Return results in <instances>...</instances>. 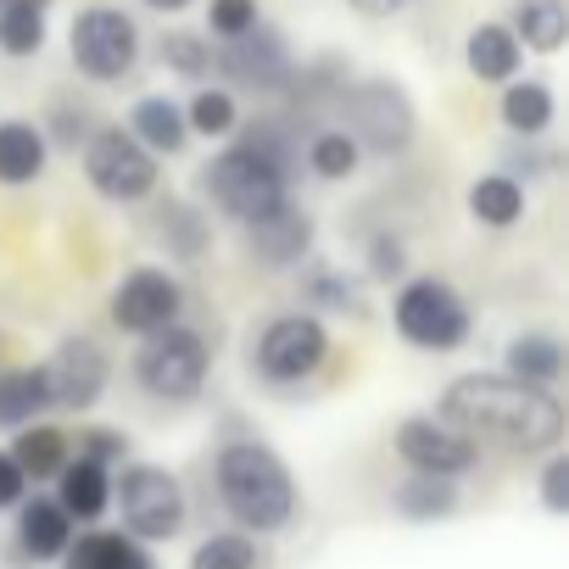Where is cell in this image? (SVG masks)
Masks as SVG:
<instances>
[{
	"label": "cell",
	"instance_id": "6da1fadb",
	"mask_svg": "<svg viewBox=\"0 0 569 569\" xmlns=\"http://www.w3.org/2000/svg\"><path fill=\"white\" fill-rule=\"evenodd\" d=\"M436 413L475 441H497L508 452H552L563 441V402L547 386H525L513 375H458Z\"/></svg>",
	"mask_w": 569,
	"mask_h": 569
},
{
	"label": "cell",
	"instance_id": "7a4b0ae2",
	"mask_svg": "<svg viewBox=\"0 0 569 569\" xmlns=\"http://www.w3.org/2000/svg\"><path fill=\"white\" fill-rule=\"evenodd\" d=\"M212 486H218V502L223 513L246 530V536H273L297 519L302 497H297V480L284 469V458L273 447H262L257 436L246 441H223L218 458H212Z\"/></svg>",
	"mask_w": 569,
	"mask_h": 569
},
{
	"label": "cell",
	"instance_id": "3957f363",
	"mask_svg": "<svg viewBox=\"0 0 569 569\" xmlns=\"http://www.w3.org/2000/svg\"><path fill=\"white\" fill-rule=\"evenodd\" d=\"M196 184H201L207 207H212V212H223V218L240 229V223H251V218L273 212L279 201H291V184H297V179L284 173L268 151H257L251 140L229 134V146H223L218 157H207V162H201Z\"/></svg>",
	"mask_w": 569,
	"mask_h": 569
},
{
	"label": "cell",
	"instance_id": "277c9868",
	"mask_svg": "<svg viewBox=\"0 0 569 569\" xmlns=\"http://www.w3.org/2000/svg\"><path fill=\"white\" fill-rule=\"evenodd\" d=\"M391 325L408 347L419 352H458L475 330V313L463 302V291L441 273H413L397 284L391 297Z\"/></svg>",
	"mask_w": 569,
	"mask_h": 569
},
{
	"label": "cell",
	"instance_id": "5b68a950",
	"mask_svg": "<svg viewBox=\"0 0 569 569\" xmlns=\"http://www.w3.org/2000/svg\"><path fill=\"white\" fill-rule=\"evenodd\" d=\"M336 112H341V129L369 157H386L391 162V157H402L419 140V112L402 96V84H391V79H358V84H347L341 101H336Z\"/></svg>",
	"mask_w": 569,
	"mask_h": 569
},
{
	"label": "cell",
	"instance_id": "8992f818",
	"mask_svg": "<svg viewBox=\"0 0 569 569\" xmlns=\"http://www.w3.org/2000/svg\"><path fill=\"white\" fill-rule=\"evenodd\" d=\"M207 369H212V352H207V336L190 330L184 319L140 336V352H134V380L146 397L157 402H196L201 386H207Z\"/></svg>",
	"mask_w": 569,
	"mask_h": 569
},
{
	"label": "cell",
	"instance_id": "52a82bcc",
	"mask_svg": "<svg viewBox=\"0 0 569 569\" xmlns=\"http://www.w3.org/2000/svg\"><path fill=\"white\" fill-rule=\"evenodd\" d=\"M140 51H146V34L140 23L112 7V0H96V7H84L68 29V57L73 68L90 79V84H123L134 68H140Z\"/></svg>",
	"mask_w": 569,
	"mask_h": 569
},
{
	"label": "cell",
	"instance_id": "ba28073f",
	"mask_svg": "<svg viewBox=\"0 0 569 569\" xmlns=\"http://www.w3.org/2000/svg\"><path fill=\"white\" fill-rule=\"evenodd\" d=\"M84 179H90V190L101 201L134 207V201L157 196L162 157H151L123 123H96V134L84 140Z\"/></svg>",
	"mask_w": 569,
	"mask_h": 569
},
{
	"label": "cell",
	"instance_id": "9c48e42d",
	"mask_svg": "<svg viewBox=\"0 0 569 569\" xmlns=\"http://www.w3.org/2000/svg\"><path fill=\"white\" fill-rule=\"evenodd\" d=\"M330 363V330L319 313H279L251 341V375L262 386H302Z\"/></svg>",
	"mask_w": 569,
	"mask_h": 569
},
{
	"label": "cell",
	"instance_id": "30bf717a",
	"mask_svg": "<svg viewBox=\"0 0 569 569\" xmlns=\"http://www.w3.org/2000/svg\"><path fill=\"white\" fill-rule=\"evenodd\" d=\"M112 502H118L123 530L134 541H173L184 530V519H190V502H184L179 475H168L157 463H129L112 480Z\"/></svg>",
	"mask_w": 569,
	"mask_h": 569
},
{
	"label": "cell",
	"instance_id": "8fae6325",
	"mask_svg": "<svg viewBox=\"0 0 569 569\" xmlns=\"http://www.w3.org/2000/svg\"><path fill=\"white\" fill-rule=\"evenodd\" d=\"M212 73L234 90H251V96H279L291 90V73H297V57L284 46L279 29L268 23H251L246 34L234 40H218L212 46Z\"/></svg>",
	"mask_w": 569,
	"mask_h": 569
},
{
	"label": "cell",
	"instance_id": "7c38bea8",
	"mask_svg": "<svg viewBox=\"0 0 569 569\" xmlns=\"http://www.w3.org/2000/svg\"><path fill=\"white\" fill-rule=\"evenodd\" d=\"M107 313H112V325H118L123 336H134V341H140V336H151V330H162V325L184 319V284H179L168 268H157V262L129 268V273L112 284Z\"/></svg>",
	"mask_w": 569,
	"mask_h": 569
},
{
	"label": "cell",
	"instance_id": "4fadbf2b",
	"mask_svg": "<svg viewBox=\"0 0 569 569\" xmlns=\"http://www.w3.org/2000/svg\"><path fill=\"white\" fill-rule=\"evenodd\" d=\"M391 447H397V458H402L408 469H419V475H447V480H458V475H469V469L480 463V441L463 436L458 425H447L441 413H413V419H402L397 436H391Z\"/></svg>",
	"mask_w": 569,
	"mask_h": 569
},
{
	"label": "cell",
	"instance_id": "5bb4252c",
	"mask_svg": "<svg viewBox=\"0 0 569 569\" xmlns=\"http://www.w3.org/2000/svg\"><path fill=\"white\" fill-rule=\"evenodd\" d=\"M46 369V391H51V408H68V413H84L107 397V380H112V363L101 352L96 336H62L51 363Z\"/></svg>",
	"mask_w": 569,
	"mask_h": 569
},
{
	"label": "cell",
	"instance_id": "9a60e30c",
	"mask_svg": "<svg viewBox=\"0 0 569 569\" xmlns=\"http://www.w3.org/2000/svg\"><path fill=\"white\" fill-rule=\"evenodd\" d=\"M240 240H246V257H251L257 268L279 273V268H302V262L313 257L319 229H313V218H308L297 201H279L273 212L240 223Z\"/></svg>",
	"mask_w": 569,
	"mask_h": 569
},
{
	"label": "cell",
	"instance_id": "2e32d148",
	"mask_svg": "<svg viewBox=\"0 0 569 569\" xmlns=\"http://www.w3.org/2000/svg\"><path fill=\"white\" fill-rule=\"evenodd\" d=\"M51 480H57V502H62V513L73 525H96L112 508V469L96 463V458H84V452L68 458Z\"/></svg>",
	"mask_w": 569,
	"mask_h": 569
},
{
	"label": "cell",
	"instance_id": "e0dca14e",
	"mask_svg": "<svg viewBox=\"0 0 569 569\" xmlns=\"http://www.w3.org/2000/svg\"><path fill=\"white\" fill-rule=\"evenodd\" d=\"M46 162H51V140L34 118H0V184L7 190L40 184Z\"/></svg>",
	"mask_w": 569,
	"mask_h": 569
},
{
	"label": "cell",
	"instance_id": "ac0fdd59",
	"mask_svg": "<svg viewBox=\"0 0 569 569\" xmlns=\"http://www.w3.org/2000/svg\"><path fill=\"white\" fill-rule=\"evenodd\" d=\"M68 541H73V519L62 513L57 497H23V502H18V552H23L29 563L62 558Z\"/></svg>",
	"mask_w": 569,
	"mask_h": 569
},
{
	"label": "cell",
	"instance_id": "d6986e66",
	"mask_svg": "<svg viewBox=\"0 0 569 569\" xmlns=\"http://www.w3.org/2000/svg\"><path fill=\"white\" fill-rule=\"evenodd\" d=\"M519 62H525V51H519V40H513L508 23H475V29H469V40H463V68H469V79H480V84H508V79H519Z\"/></svg>",
	"mask_w": 569,
	"mask_h": 569
},
{
	"label": "cell",
	"instance_id": "ffe728a7",
	"mask_svg": "<svg viewBox=\"0 0 569 569\" xmlns=\"http://www.w3.org/2000/svg\"><path fill=\"white\" fill-rule=\"evenodd\" d=\"M151 157H179L190 146V129H184V107L173 96H140L129 107V123H123Z\"/></svg>",
	"mask_w": 569,
	"mask_h": 569
},
{
	"label": "cell",
	"instance_id": "44dd1931",
	"mask_svg": "<svg viewBox=\"0 0 569 569\" xmlns=\"http://www.w3.org/2000/svg\"><path fill=\"white\" fill-rule=\"evenodd\" d=\"M497 112H502V129L513 140H541L552 129V118H558V101H552L547 79H508Z\"/></svg>",
	"mask_w": 569,
	"mask_h": 569
},
{
	"label": "cell",
	"instance_id": "7402d4cb",
	"mask_svg": "<svg viewBox=\"0 0 569 569\" xmlns=\"http://www.w3.org/2000/svg\"><path fill=\"white\" fill-rule=\"evenodd\" d=\"M157 246H162L173 262H201L207 246H212V218H207L196 201L168 196V201L157 207Z\"/></svg>",
	"mask_w": 569,
	"mask_h": 569
},
{
	"label": "cell",
	"instance_id": "603a6c76",
	"mask_svg": "<svg viewBox=\"0 0 569 569\" xmlns=\"http://www.w3.org/2000/svg\"><path fill=\"white\" fill-rule=\"evenodd\" d=\"M502 375L552 391V386L563 380V341H558L552 330H519V336L502 347Z\"/></svg>",
	"mask_w": 569,
	"mask_h": 569
},
{
	"label": "cell",
	"instance_id": "cb8c5ba5",
	"mask_svg": "<svg viewBox=\"0 0 569 569\" xmlns=\"http://www.w3.org/2000/svg\"><path fill=\"white\" fill-rule=\"evenodd\" d=\"M68 569H157L151 552L129 536V530H90L79 541H68Z\"/></svg>",
	"mask_w": 569,
	"mask_h": 569
},
{
	"label": "cell",
	"instance_id": "d4e9b609",
	"mask_svg": "<svg viewBox=\"0 0 569 569\" xmlns=\"http://www.w3.org/2000/svg\"><path fill=\"white\" fill-rule=\"evenodd\" d=\"M513 40L519 51H536V57H558L563 40H569V12L563 0H513Z\"/></svg>",
	"mask_w": 569,
	"mask_h": 569
},
{
	"label": "cell",
	"instance_id": "484cf974",
	"mask_svg": "<svg viewBox=\"0 0 569 569\" xmlns=\"http://www.w3.org/2000/svg\"><path fill=\"white\" fill-rule=\"evenodd\" d=\"M463 201H469V218L480 229H513L525 218V184L513 173H502V168L497 173H480Z\"/></svg>",
	"mask_w": 569,
	"mask_h": 569
},
{
	"label": "cell",
	"instance_id": "4316f807",
	"mask_svg": "<svg viewBox=\"0 0 569 569\" xmlns=\"http://www.w3.org/2000/svg\"><path fill=\"white\" fill-rule=\"evenodd\" d=\"M302 308H308V313H341V319H358V313H363V279H352L347 268L313 262V268L302 273Z\"/></svg>",
	"mask_w": 569,
	"mask_h": 569
},
{
	"label": "cell",
	"instance_id": "83f0119b",
	"mask_svg": "<svg viewBox=\"0 0 569 569\" xmlns=\"http://www.w3.org/2000/svg\"><path fill=\"white\" fill-rule=\"evenodd\" d=\"M51 408L46 391V369H0V430H23Z\"/></svg>",
	"mask_w": 569,
	"mask_h": 569
},
{
	"label": "cell",
	"instance_id": "f1b7e54d",
	"mask_svg": "<svg viewBox=\"0 0 569 569\" xmlns=\"http://www.w3.org/2000/svg\"><path fill=\"white\" fill-rule=\"evenodd\" d=\"M391 508L402 513V519H413V525H436V519H447V513H458V486L447 480V475H408L397 491H391Z\"/></svg>",
	"mask_w": 569,
	"mask_h": 569
},
{
	"label": "cell",
	"instance_id": "f546056e",
	"mask_svg": "<svg viewBox=\"0 0 569 569\" xmlns=\"http://www.w3.org/2000/svg\"><path fill=\"white\" fill-rule=\"evenodd\" d=\"M46 40H51L46 7H34V0H0V57L29 62L46 51Z\"/></svg>",
	"mask_w": 569,
	"mask_h": 569
},
{
	"label": "cell",
	"instance_id": "4dcf8cb0",
	"mask_svg": "<svg viewBox=\"0 0 569 569\" xmlns=\"http://www.w3.org/2000/svg\"><path fill=\"white\" fill-rule=\"evenodd\" d=\"M12 458H18V469L29 475V480H51L62 463H68V436L57 430V425H23L18 430V441H12Z\"/></svg>",
	"mask_w": 569,
	"mask_h": 569
},
{
	"label": "cell",
	"instance_id": "1f68e13d",
	"mask_svg": "<svg viewBox=\"0 0 569 569\" xmlns=\"http://www.w3.org/2000/svg\"><path fill=\"white\" fill-rule=\"evenodd\" d=\"M234 123H240V107H234V96H229L223 84H201V90L184 101V129H190V140H196V134H201V140H229Z\"/></svg>",
	"mask_w": 569,
	"mask_h": 569
},
{
	"label": "cell",
	"instance_id": "d6a6232c",
	"mask_svg": "<svg viewBox=\"0 0 569 569\" xmlns=\"http://www.w3.org/2000/svg\"><path fill=\"white\" fill-rule=\"evenodd\" d=\"M302 162H308V173H313V179H325V184H341V179H352V173H358L363 151H358V140H352L347 129H319V134L308 140Z\"/></svg>",
	"mask_w": 569,
	"mask_h": 569
},
{
	"label": "cell",
	"instance_id": "836d02e7",
	"mask_svg": "<svg viewBox=\"0 0 569 569\" xmlns=\"http://www.w3.org/2000/svg\"><path fill=\"white\" fill-rule=\"evenodd\" d=\"M157 62L190 84H207L212 79V34H190V29H168L157 40Z\"/></svg>",
	"mask_w": 569,
	"mask_h": 569
},
{
	"label": "cell",
	"instance_id": "e575fe53",
	"mask_svg": "<svg viewBox=\"0 0 569 569\" xmlns=\"http://www.w3.org/2000/svg\"><path fill=\"white\" fill-rule=\"evenodd\" d=\"M190 569H257V541L246 530H218L190 552Z\"/></svg>",
	"mask_w": 569,
	"mask_h": 569
},
{
	"label": "cell",
	"instance_id": "d590c367",
	"mask_svg": "<svg viewBox=\"0 0 569 569\" xmlns=\"http://www.w3.org/2000/svg\"><path fill=\"white\" fill-rule=\"evenodd\" d=\"M40 129H51V140H57L62 151H79V146L96 134V112H90L84 101H79V107H73V101H57V107H51V123H40Z\"/></svg>",
	"mask_w": 569,
	"mask_h": 569
},
{
	"label": "cell",
	"instance_id": "8d00e7d4",
	"mask_svg": "<svg viewBox=\"0 0 569 569\" xmlns=\"http://www.w3.org/2000/svg\"><path fill=\"white\" fill-rule=\"evenodd\" d=\"M363 262H369V279H380V284L408 279V240L402 234H369Z\"/></svg>",
	"mask_w": 569,
	"mask_h": 569
},
{
	"label": "cell",
	"instance_id": "74e56055",
	"mask_svg": "<svg viewBox=\"0 0 569 569\" xmlns=\"http://www.w3.org/2000/svg\"><path fill=\"white\" fill-rule=\"evenodd\" d=\"M251 23H262L257 0H207V34H212V40H234V34H246Z\"/></svg>",
	"mask_w": 569,
	"mask_h": 569
},
{
	"label": "cell",
	"instance_id": "f35d334b",
	"mask_svg": "<svg viewBox=\"0 0 569 569\" xmlns=\"http://www.w3.org/2000/svg\"><path fill=\"white\" fill-rule=\"evenodd\" d=\"M541 508L547 513H569V458L552 447V458L541 463Z\"/></svg>",
	"mask_w": 569,
	"mask_h": 569
},
{
	"label": "cell",
	"instance_id": "ab89813d",
	"mask_svg": "<svg viewBox=\"0 0 569 569\" xmlns=\"http://www.w3.org/2000/svg\"><path fill=\"white\" fill-rule=\"evenodd\" d=\"M79 452L112 469V463L129 458V436H123V430H84V436H79Z\"/></svg>",
	"mask_w": 569,
	"mask_h": 569
},
{
	"label": "cell",
	"instance_id": "60d3db41",
	"mask_svg": "<svg viewBox=\"0 0 569 569\" xmlns=\"http://www.w3.org/2000/svg\"><path fill=\"white\" fill-rule=\"evenodd\" d=\"M519 146H525V151H513L502 173H519V168H525V179H547V173L558 168V157H552V151H536V140H519Z\"/></svg>",
	"mask_w": 569,
	"mask_h": 569
},
{
	"label": "cell",
	"instance_id": "b9f144b4",
	"mask_svg": "<svg viewBox=\"0 0 569 569\" xmlns=\"http://www.w3.org/2000/svg\"><path fill=\"white\" fill-rule=\"evenodd\" d=\"M23 497H29V475L18 469L12 452H0V508H18Z\"/></svg>",
	"mask_w": 569,
	"mask_h": 569
},
{
	"label": "cell",
	"instance_id": "7bdbcfd3",
	"mask_svg": "<svg viewBox=\"0 0 569 569\" xmlns=\"http://www.w3.org/2000/svg\"><path fill=\"white\" fill-rule=\"evenodd\" d=\"M347 7H352L358 18H369V23H386V18H402L413 0H347Z\"/></svg>",
	"mask_w": 569,
	"mask_h": 569
},
{
	"label": "cell",
	"instance_id": "ee69618b",
	"mask_svg": "<svg viewBox=\"0 0 569 569\" xmlns=\"http://www.w3.org/2000/svg\"><path fill=\"white\" fill-rule=\"evenodd\" d=\"M146 12H162V18H179V12H190L196 0H140Z\"/></svg>",
	"mask_w": 569,
	"mask_h": 569
},
{
	"label": "cell",
	"instance_id": "f6af8a7d",
	"mask_svg": "<svg viewBox=\"0 0 569 569\" xmlns=\"http://www.w3.org/2000/svg\"><path fill=\"white\" fill-rule=\"evenodd\" d=\"M34 7H51V0H34Z\"/></svg>",
	"mask_w": 569,
	"mask_h": 569
}]
</instances>
